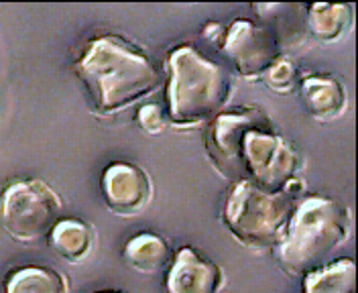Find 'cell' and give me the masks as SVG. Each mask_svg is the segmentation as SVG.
I'll return each instance as SVG.
<instances>
[{
  "label": "cell",
  "mask_w": 358,
  "mask_h": 293,
  "mask_svg": "<svg viewBox=\"0 0 358 293\" xmlns=\"http://www.w3.org/2000/svg\"><path fill=\"white\" fill-rule=\"evenodd\" d=\"M206 149L228 180L250 181L268 192H281L303 167L297 147L257 108L224 110L210 120Z\"/></svg>",
  "instance_id": "cell-1"
},
{
  "label": "cell",
  "mask_w": 358,
  "mask_h": 293,
  "mask_svg": "<svg viewBox=\"0 0 358 293\" xmlns=\"http://www.w3.org/2000/svg\"><path fill=\"white\" fill-rule=\"evenodd\" d=\"M76 73L90 106L100 116L120 113L161 86V69L155 62L118 35L92 39L76 64Z\"/></svg>",
  "instance_id": "cell-2"
},
{
  "label": "cell",
  "mask_w": 358,
  "mask_h": 293,
  "mask_svg": "<svg viewBox=\"0 0 358 293\" xmlns=\"http://www.w3.org/2000/svg\"><path fill=\"white\" fill-rule=\"evenodd\" d=\"M350 236V214L328 196H308L293 208L277 245V259L289 275L320 269Z\"/></svg>",
  "instance_id": "cell-3"
},
{
  "label": "cell",
  "mask_w": 358,
  "mask_h": 293,
  "mask_svg": "<svg viewBox=\"0 0 358 293\" xmlns=\"http://www.w3.org/2000/svg\"><path fill=\"white\" fill-rule=\"evenodd\" d=\"M169 120L181 129L214 120L224 113L232 78L214 59L189 45L176 47L167 57Z\"/></svg>",
  "instance_id": "cell-4"
},
{
  "label": "cell",
  "mask_w": 358,
  "mask_h": 293,
  "mask_svg": "<svg viewBox=\"0 0 358 293\" xmlns=\"http://www.w3.org/2000/svg\"><path fill=\"white\" fill-rule=\"evenodd\" d=\"M291 212L293 200L283 192L236 181L224 203V224L246 247L273 248L279 245Z\"/></svg>",
  "instance_id": "cell-5"
},
{
  "label": "cell",
  "mask_w": 358,
  "mask_h": 293,
  "mask_svg": "<svg viewBox=\"0 0 358 293\" xmlns=\"http://www.w3.org/2000/svg\"><path fill=\"white\" fill-rule=\"evenodd\" d=\"M59 196L41 180H17L0 194V224L22 245L47 238L62 218Z\"/></svg>",
  "instance_id": "cell-6"
},
{
  "label": "cell",
  "mask_w": 358,
  "mask_h": 293,
  "mask_svg": "<svg viewBox=\"0 0 358 293\" xmlns=\"http://www.w3.org/2000/svg\"><path fill=\"white\" fill-rule=\"evenodd\" d=\"M220 45L232 68L246 80L263 78L265 71L279 59L277 35L267 27L246 19H238L226 29Z\"/></svg>",
  "instance_id": "cell-7"
},
{
  "label": "cell",
  "mask_w": 358,
  "mask_h": 293,
  "mask_svg": "<svg viewBox=\"0 0 358 293\" xmlns=\"http://www.w3.org/2000/svg\"><path fill=\"white\" fill-rule=\"evenodd\" d=\"M104 202L116 214H138L151 200V180L133 163L116 161L102 176Z\"/></svg>",
  "instance_id": "cell-8"
},
{
  "label": "cell",
  "mask_w": 358,
  "mask_h": 293,
  "mask_svg": "<svg viewBox=\"0 0 358 293\" xmlns=\"http://www.w3.org/2000/svg\"><path fill=\"white\" fill-rule=\"evenodd\" d=\"M222 285V269L192 247H183L176 255L165 281L167 293H218Z\"/></svg>",
  "instance_id": "cell-9"
},
{
  "label": "cell",
  "mask_w": 358,
  "mask_h": 293,
  "mask_svg": "<svg viewBox=\"0 0 358 293\" xmlns=\"http://www.w3.org/2000/svg\"><path fill=\"white\" fill-rule=\"evenodd\" d=\"M301 98L317 120H334L346 108V90L344 86L326 73H315L301 80Z\"/></svg>",
  "instance_id": "cell-10"
},
{
  "label": "cell",
  "mask_w": 358,
  "mask_h": 293,
  "mask_svg": "<svg viewBox=\"0 0 358 293\" xmlns=\"http://www.w3.org/2000/svg\"><path fill=\"white\" fill-rule=\"evenodd\" d=\"M357 267L352 259H336L303 275V293H355Z\"/></svg>",
  "instance_id": "cell-11"
},
{
  "label": "cell",
  "mask_w": 358,
  "mask_h": 293,
  "mask_svg": "<svg viewBox=\"0 0 358 293\" xmlns=\"http://www.w3.org/2000/svg\"><path fill=\"white\" fill-rule=\"evenodd\" d=\"M47 238H49L51 248L69 263L82 261L90 252L92 245H94L92 228L86 222L78 220V218L59 220L57 224L53 226V230L49 232Z\"/></svg>",
  "instance_id": "cell-12"
},
{
  "label": "cell",
  "mask_w": 358,
  "mask_h": 293,
  "mask_svg": "<svg viewBox=\"0 0 358 293\" xmlns=\"http://www.w3.org/2000/svg\"><path fill=\"white\" fill-rule=\"evenodd\" d=\"M352 21V4L317 2L308 6V29L320 41H336L346 33Z\"/></svg>",
  "instance_id": "cell-13"
},
{
  "label": "cell",
  "mask_w": 358,
  "mask_h": 293,
  "mask_svg": "<svg viewBox=\"0 0 358 293\" xmlns=\"http://www.w3.org/2000/svg\"><path fill=\"white\" fill-rule=\"evenodd\" d=\"M67 285L57 271L49 267H21L4 281V293H66Z\"/></svg>",
  "instance_id": "cell-14"
},
{
  "label": "cell",
  "mask_w": 358,
  "mask_h": 293,
  "mask_svg": "<svg viewBox=\"0 0 358 293\" xmlns=\"http://www.w3.org/2000/svg\"><path fill=\"white\" fill-rule=\"evenodd\" d=\"M124 259L133 269L143 271V273H153V271L163 269L167 265L169 247L161 236L145 232V234H138L127 243Z\"/></svg>",
  "instance_id": "cell-15"
},
{
  "label": "cell",
  "mask_w": 358,
  "mask_h": 293,
  "mask_svg": "<svg viewBox=\"0 0 358 293\" xmlns=\"http://www.w3.org/2000/svg\"><path fill=\"white\" fill-rule=\"evenodd\" d=\"M265 84L273 92H279V94H287L295 88L297 84V68L295 64L285 59V57H279L271 68L265 71L263 76Z\"/></svg>",
  "instance_id": "cell-16"
},
{
  "label": "cell",
  "mask_w": 358,
  "mask_h": 293,
  "mask_svg": "<svg viewBox=\"0 0 358 293\" xmlns=\"http://www.w3.org/2000/svg\"><path fill=\"white\" fill-rule=\"evenodd\" d=\"M136 122L149 135H159L167 127V118H165V113H163V108L159 104H145V106H141L138 113H136Z\"/></svg>",
  "instance_id": "cell-17"
},
{
  "label": "cell",
  "mask_w": 358,
  "mask_h": 293,
  "mask_svg": "<svg viewBox=\"0 0 358 293\" xmlns=\"http://www.w3.org/2000/svg\"><path fill=\"white\" fill-rule=\"evenodd\" d=\"M106 293H112V292H106Z\"/></svg>",
  "instance_id": "cell-18"
}]
</instances>
